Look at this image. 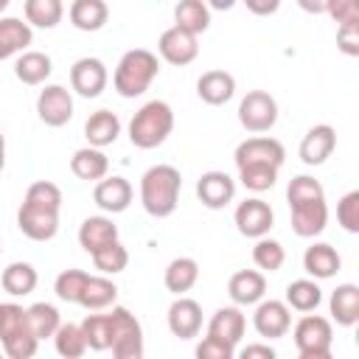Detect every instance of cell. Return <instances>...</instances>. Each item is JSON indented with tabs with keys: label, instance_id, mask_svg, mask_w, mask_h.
<instances>
[{
	"label": "cell",
	"instance_id": "f1b7e54d",
	"mask_svg": "<svg viewBox=\"0 0 359 359\" xmlns=\"http://www.w3.org/2000/svg\"><path fill=\"white\" fill-rule=\"evenodd\" d=\"M22 205L25 208H34V210H45V213H59V208H62V191H59V185H53L48 180H39V182L28 185Z\"/></svg>",
	"mask_w": 359,
	"mask_h": 359
},
{
	"label": "cell",
	"instance_id": "6f0895ef",
	"mask_svg": "<svg viewBox=\"0 0 359 359\" xmlns=\"http://www.w3.org/2000/svg\"><path fill=\"white\" fill-rule=\"evenodd\" d=\"M213 6H216V8H230L233 0H213Z\"/></svg>",
	"mask_w": 359,
	"mask_h": 359
},
{
	"label": "cell",
	"instance_id": "52a82bcc",
	"mask_svg": "<svg viewBox=\"0 0 359 359\" xmlns=\"http://www.w3.org/2000/svg\"><path fill=\"white\" fill-rule=\"evenodd\" d=\"M36 112L48 126H65L73 118V98L65 87H45L36 98Z\"/></svg>",
	"mask_w": 359,
	"mask_h": 359
},
{
	"label": "cell",
	"instance_id": "4dcf8cb0",
	"mask_svg": "<svg viewBox=\"0 0 359 359\" xmlns=\"http://www.w3.org/2000/svg\"><path fill=\"white\" fill-rule=\"evenodd\" d=\"M107 168H109V163L98 149H79L70 157V171L79 180H101L107 174Z\"/></svg>",
	"mask_w": 359,
	"mask_h": 359
},
{
	"label": "cell",
	"instance_id": "5b68a950",
	"mask_svg": "<svg viewBox=\"0 0 359 359\" xmlns=\"http://www.w3.org/2000/svg\"><path fill=\"white\" fill-rule=\"evenodd\" d=\"M286 151L283 146L275 140V137H250L244 143H238L236 149V165L244 168V165H272V168H280Z\"/></svg>",
	"mask_w": 359,
	"mask_h": 359
},
{
	"label": "cell",
	"instance_id": "83f0119b",
	"mask_svg": "<svg viewBox=\"0 0 359 359\" xmlns=\"http://www.w3.org/2000/svg\"><path fill=\"white\" fill-rule=\"evenodd\" d=\"M50 59L45 56V53H39V50H31V53H22L20 59H17V65H14V76L22 81V84H42L48 76H50Z\"/></svg>",
	"mask_w": 359,
	"mask_h": 359
},
{
	"label": "cell",
	"instance_id": "4316f807",
	"mask_svg": "<svg viewBox=\"0 0 359 359\" xmlns=\"http://www.w3.org/2000/svg\"><path fill=\"white\" fill-rule=\"evenodd\" d=\"M331 314L339 325H353L359 320V289L353 283H342L331 294Z\"/></svg>",
	"mask_w": 359,
	"mask_h": 359
},
{
	"label": "cell",
	"instance_id": "836d02e7",
	"mask_svg": "<svg viewBox=\"0 0 359 359\" xmlns=\"http://www.w3.org/2000/svg\"><path fill=\"white\" fill-rule=\"evenodd\" d=\"M3 289L8 294H31L34 286H36V269L31 264H11L3 269V278H0Z\"/></svg>",
	"mask_w": 359,
	"mask_h": 359
},
{
	"label": "cell",
	"instance_id": "3957f363",
	"mask_svg": "<svg viewBox=\"0 0 359 359\" xmlns=\"http://www.w3.org/2000/svg\"><path fill=\"white\" fill-rule=\"evenodd\" d=\"M160 65H157V56L146 48H135V50H126L123 59L118 62V70H115V90L118 95L123 98H135V95H143L149 90V84L154 81Z\"/></svg>",
	"mask_w": 359,
	"mask_h": 359
},
{
	"label": "cell",
	"instance_id": "8d00e7d4",
	"mask_svg": "<svg viewBox=\"0 0 359 359\" xmlns=\"http://www.w3.org/2000/svg\"><path fill=\"white\" fill-rule=\"evenodd\" d=\"M320 300H323V292L314 280H294L286 289V303L297 311H314L320 306Z\"/></svg>",
	"mask_w": 359,
	"mask_h": 359
},
{
	"label": "cell",
	"instance_id": "ba28073f",
	"mask_svg": "<svg viewBox=\"0 0 359 359\" xmlns=\"http://www.w3.org/2000/svg\"><path fill=\"white\" fill-rule=\"evenodd\" d=\"M70 84L81 98H95L107 87V67L98 59H79L70 67Z\"/></svg>",
	"mask_w": 359,
	"mask_h": 359
},
{
	"label": "cell",
	"instance_id": "7c38bea8",
	"mask_svg": "<svg viewBox=\"0 0 359 359\" xmlns=\"http://www.w3.org/2000/svg\"><path fill=\"white\" fill-rule=\"evenodd\" d=\"M331 339H334L331 323L317 314L303 317L294 328V345L300 351H325V348H331Z\"/></svg>",
	"mask_w": 359,
	"mask_h": 359
},
{
	"label": "cell",
	"instance_id": "681fc988",
	"mask_svg": "<svg viewBox=\"0 0 359 359\" xmlns=\"http://www.w3.org/2000/svg\"><path fill=\"white\" fill-rule=\"evenodd\" d=\"M196 359H236V356H233V345H224V342L205 337L196 345Z\"/></svg>",
	"mask_w": 359,
	"mask_h": 359
},
{
	"label": "cell",
	"instance_id": "277c9868",
	"mask_svg": "<svg viewBox=\"0 0 359 359\" xmlns=\"http://www.w3.org/2000/svg\"><path fill=\"white\" fill-rule=\"evenodd\" d=\"M238 121L247 132H269L278 121V104L269 93L264 90H252L244 95L241 107H238Z\"/></svg>",
	"mask_w": 359,
	"mask_h": 359
},
{
	"label": "cell",
	"instance_id": "ee69618b",
	"mask_svg": "<svg viewBox=\"0 0 359 359\" xmlns=\"http://www.w3.org/2000/svg\"><path fill=\"white\" fill-rule=\"evenodd\" d=\"M238 174H241L244 188H250V191H269L278 180V168H272V165H244V168H238Z\"/></svg>",
	"mask_w": 359,
	"mask_h": 359
},
{
	"label": "cell",
	"instance_id": "8992f818",
	"mask_svg": "<svg viewBox=\"0 0 359 359\" xmlns=\"http://www.w3.org/2000/svg\"><path fill=\"white\" fill-rule=\"evenodd\" d=\"M272 208L264 199H244L236 208V227L247 238H261L272 227Z\"/></svg>",
	"mask_w": 359,
	"mask_h": 359
},
{
	"label": "cell",
	"instance_id": "7402d4cb",
	"mask_svg": "<svg viewBox=\"0 0 359 359\" xmlns=\"http://www.w3.org/2000/svg\"><path fill=\"white\" fill-rule=\"evenodd\" d=\"M325 222H328L325 199H323V202L303 205V208H292V230H294L297 236H303V238L323 233V230H325Z\"/></svg>",
	"mask_w": 359,
	"mask_h": 359
},
{
	"label": "cell",
	"instance_id": "ab89813d",
	"mask_svg": "<svg viewBox=\"0 0 359 359\" xmlns=\"http://www.w3.org/2000/svg\"><path fill=\"white\" fill-rule=\"evenodd\" d=\"M25 17H28V22H34L39 28H53L62 20V3L59 0H28Z\"/></svg>",
	"mask_w": 359,
	"mask_h": 359
},
{
	"label": "cell",
	"instance_id": "d6986e66",
	"mask_svg": "<svg viewBox=\"0 0 359 359\" xmlns=\"http://www.w3.org/2000/svg\"><path fill=\"white\" fill-rule=\"evenodd\" d=\"M227 292H230V297H233L236 303L252 306V303H258V300L264 297L266 280H264V275L255 272V269H241V272H236V275L230 278Z\"/></svg>",
	"mask_w": 359,
	"mask_h": 359
},
{
	"label": "cell",
	"instance_id": "f6af8a7d",
	"mask_svg": "<svg viewBox=\"0 0 359 359\" xmlns=\"http://www.w3.org/2000/svg\"><path fill=\"white\" fill-rule=\"evenodd\" d=\"M337 219L348 233H359V191H351L337 205Z\"/></svg>",
	"mask_w": 359,
	"mask_h": 359
},
{
	"label": "cell",
	"instance_id": "f546056e",
	"mask_svg": "<svg viewBox=\"0 0 359 359\" xmlns=\"http://www.w3.org/2000/svg\"><path fill=\"white\" fill-rule=\"evenodd\" d=\"M25 323L36 339H48L59 331V311L50 303H34L25 309Z\"/></svg>",
	"mask_w": 359,
	"mask_h": 359
},
{
	"label": "cell",
	"instance_id": "44dd1931",
	"mask_svg": "<svg viewBox=\"0 0 359 359\" xmlns=\"http://www.w3.org/2000/svg\"><path fill=\"white\" fill-rule=\"evenodd\" d=\"M84 135H87V140H90L93 146H98V149H101V146H109V143H115L118 135H121V121H118L115 112L98 109V112H93V115L87 118Z\"/></svg>",
	"mask_w": 359,
	"mask_h": 359
},
{
	"label": "cell",
	"instance_id": "680465c9",
	"mask_svg": "<svg viewBox=\"0 0 359 359\" xmlns=\"http://www.w3.org/2000/svg\"><path fill=\"white\" fill-rule=\"evenodd\" d=\"M6 6H8V0H0V11H3V8H6Z\"/></svg>",
	"mask_w": 359,
	"mask_h": 359
},
{
	"label": "cell",
	"instance_id": "c3c4849f",
	"mask_svg": "<svg viewBox=\"0 0 359 359\" xmlns=\"http://www.w3.org/2000/svg\"><path fill=\"white\" fill-rule=\"evenodd\" d=\"M25 323V309L14 306V303H0V339L6 334H11L14 328H20Z\"/></svg>",
	"mask_w": 359,
	"mask_h": 359
},
{
	"label": "cell",
	"instance_id": "db71d44e",
	"mask_svg": "<svg viewBox=\"0 0 359 359\" xmlns=\"http://www.w3.org/2000/svg\"><path fill=\"white\" fill-rule=\"evenodd\" d=\"M297 359H334V353H331V348H325V351H300Z\"/></svg>",
	"mask_w": 359,
	"mask_h": 359
},
{
	"label": "cell",
	"instance_id": "7dc6e473",
	"mask_svg": "<svg viewBox=\"0 0 359 359\" xmlns=\"http://www.w3.org/2000/svg\"><path fill=\"white\" fill-rule=\"evenodd\" d=\"M339 25H353L359 22V3L356 0H331L325 8Z\"/></svg>",
	"mask_w": 359,
	"mask_h": 359
},
{
	"label": "cell",
	"instance_id": "bcb514c9",
	"mask_svg": "<svg viewBox=\"0 0 359 359\" xmlns=\"http://www.w3.org/2000/svg\"><path fill=\"white\" fill-rule=\"evenodd\" d=\"M112 353H115V359H143V331L115 339Z\"/></svg>",
	"mask_w": 359,
	"mask_h": 359
},
{
	"label": "cell",
	"instance_id": "f907efd6",
	"mask_svg": "<svg viewBox=\"0 0 359 359\" xmlns=\"http://www.w3.org/2000/svg\"><path fill=\"white\" fill-rule=\"evenodd\" d=\"M337 48L348 56H359V22L353 25H339L337 31Z\"/></svg>",
	"mask_w": 359,
	"mask_h": 359
},
{
	"label": "cell",
	"instance_id": "484cf974",
	"mask_svg": "<svg viewBox=\"0 0 359 359\" xmlns=\"http://www.w3.org/2000/svg\"><path fill=\"white\" fill-rule=\"evenodd\" d=\"M31 45V28L28 22L17 20V17H6L0 20V59L14 56L17 50Z\"/></svg>",
	"mask_w": 359,
	"mask_h": 359
},
{
	"label": "cell",
	"instance_id": "5bb4252c",
	"mask_svg": "<svg viewBox=\"0 0 359 359\" xmlns=\"http://www.w3.org/2000/svg\"><path fill=\"white\" fill-rule=\"evenodd\" d=\"M196 93H199V98H202L205 104L222 107V104H227V101L233 98V93H236V79H233L227 70H208V73L199 76Z\"/></svg>",
	"mask_w": 359,
	"mask_h": 359
},
{
	"label": "cell",
	"instance_id": "e0dca14e",
	"mask_svg": "<svg viewBox=\"0 0 359 359\" xmlns=\"http://www.w3.org/2000/svg\"><path fill=\"white\" fill-rule=\"evenodd\" d=\"M115 241H118V227L104 216H90L79 230V244L90 255H95L98 250H104V247H109Z\"/></svg>",
	"mask_w": 359,
	"mask_h": 359
},
{
	"label": "cell",
	"instance_id": "74e56055",
	"mask_svg": "<svg viewBox=\"0 0 359 359\" xmlns=\"http://www.w3.org/2000/svg\"><path fill=\"white\" fill-rule=\"evenodd\" d=\"M289 205L292 208H303V205H311V202H323V185L314 180V177H294L289 182Z\"/></svg>",
	"mask_w": 359,
	"mask_h": 359
},
{
	"label": "cell",
	"instance_id": "ffe728a7",
	"mask_svg": "<svg viewBox=\"0 0 359 359\" xmlns=\"http://www.w3.org/2000/svg\"><path fill=\"white\" fill-rule=\"evenodd\" d=\"M208 337L224 345H236L244 337V314L238 309H219L208 325Z\"/></svg>",
	"mask_w": 359,
	"mask_h": 359
},
{
	"label": "cell",
	"instance_id": "816d5d0a",
	"mask_svg": "<svg viewBox=\"0 0 359 359\" xmlns=\"http://www.w3.org/2000/svg\"><path fill=\"white\" fill-rule=\"evenodd\" d=\"M238 359H278V356H275V351L269 345H247L238 353Z\"/></svg>",
	"mask_w": 359,
	"mask_h": 359
},
{
	"label": "cell",
	"instance_id": "9c48e42d",
	"mask_svg": "<svg viewBox=\"0 0 359 359\" xmlns=\"http://www.w3.org/2000/svg\"><path fill=\"white\" fill-rule=\"evenodd\" d=\"M233 194H236V182H233L224 171H208V174H202L199 182H196V196H199V202H202L205 208H210V210L224 208V205L233 199Z\"/></svg>",
	"mask_w": 359,
	"mask_h": 359
},
{
	"label": "cell",
	"instance_id": "7a4b0ae2",
	"mask_svg": "<svg viewBox=\"0 0 359 359\" xmlns=\"http://www.w3.org/2000/svg\"><path fill=\"white\" fill-rule=\"evenodd\" d=\"M174 129V112L165 101H149L143 104L132 123H129V140L137 149H157Z\"/></svg>",
	"mask_w": 359,
	"mask_h": 359
},
{
	"label": "cell",
	"instance_id": "6da1fadb",
	"mask_svg": "<svg viewBox=\"0 0 359 359\" xmlns=\"http://www.w3.org/2000/svg\"><path fill=\"white\" fill-rule=\"evenodd\" d=\"M180 188H182V177L174 165L149 168L140 180V199H143L146 213L154 219L171 216L177 202H180Z\"/></svg>",
	"mask_w": 359,
	"mask_h": 359
},
{
	"label": "cell",
	"instance_id": "9a60e30c",
	"mask_svg": "<svg viewBox=\"0 0 359 359\" xmlns=\"http://www.w3.org/2000/svg\"><path fill=\"white\" fill-rule=\"evenodd\" d=\"M17 227L31 241H50L59 230V213H45V210H34L22 205L17 213Z\"/></svg>",
	"mask_w": 359,
	"mask_h": 359
},
{
	"label": "cell",
	"instance_id": "60d3db41",
	"mask_svg": "<svg viewBox=\"0 0 359 359\" xmlns=\"http://www.w3.org/2000/svg\"><path fill=\"white\" fill-rule=\"evenodd\" d=\"M283 258H286L283 247H280L278 241H272V238H261V241L252 247V261H255L258 269L275 272V269L283 266Z\"/></svg>",
	"mask_w": 359,
	"mask_h": 359
},
{
	"label": "cell",
	"instance_id": "9f6ffc18",
	"mask_svg": "<svg viewBox=\"0 0 359 359\" xmlns=\"http://www.w3.org/2000/svg\"><path fill=\"white\" fill-rule=\"evenodd\" d=\"M3 165H6V137L0 132V171H3Z\"/></svg>",
	"mask_w": 359,
	"mask_h": 359
},
{
	"label": "cell",
	"instance_id": "e575fe53",
	"mask_svg": "<svg viewBox=\"0 0 359 359\" xmlns=\"http://www.w3.org/2000/svg\"><path fill=\"white\" fill-rule=\"evenodd\" d=\"M36 345H39V339L31 334L28 323H22L20 328H14L11 334L3 337V351L8 359H34Z\"/></svg>",
	"mask_w": 359,
	"mask_h": 359
},
{
	"label": "cell",
	"instance_id": "ac0fdd59",
	"mask_svg": "<svg viewBox=\"0 0 359 359\" xmlns=\"http://www.w3.org/2000/svg\"><path fill=\"white\" fill-rule=\"evenodd\" d=\"M289 309L278 300H269V303H261L258 311H255V331L266 339H278L289 331Z\"/></svg>",
	"mask_w": 359,
	"mask_h": 359
},
{
	"label": "cell",
	"instance_id": "d4e9b609",
	"mask_svg": "<svg viewBox=\"0 0 359 359\" xmlns=\"http://www.w3.org/2000/svg\"><path fill=\"white\" fill-rule=\"evenodd\" d=\"M339 264L342 261H339V255H337V250L331 244H314L303 255V266L314 278H331V275H337L339 272Z\"/></svg>",
	"mask_w": 359,
	"mask_h": 359
},
{
	"label": "cell",
	"instance_id": "30bf717a",
	"mask_svg": "<svg viewBox=\"0 0 359 359\" xmlns=\"http://www.w3.org/2000/svg\"><path fill=\"white\" fill-rule=\"evenodd\" d=\"M168 328L180 339H194L202 328V309L191 297H180L168 309Z\"/></svg>",
	"mask_w": 359,
	"mask_h": 359
},
{
	"label": "cell",
	"instance_id": "cb8c5ba5",
	"mask_svg": "<svg viewBox=\"0 0 359 359\" xmlns=\"http://www.w3.org/2000/svg\"><path fill=\"white\" fill-rule=\"evenodd\" d=\"M107 17H109V8L101 0H76L70 6V22L79 31H98L104 28Z\"/></svg>",
	"mask_w": 359,
	"mask_h": 359
},
{
	"label": "cell",
	"instance_id": "11a10c76",
	"mask_svg": "<svg viewBox=\"0 0 359 359\" xmlns=\"http://www.w3.org/2000/svg\"><path fill=\"white\" fill-rule=\"evenodd\" d=\"M303 8H306V11H325L328 3H303Z\"/></svg>",
	"mask_w": 359,
	"mask_h": 359
},
{
	"label": "cell",
	"instance_id": "d6a6232c",
	"mask_svg": "<svg viewBox=\"0 0 359 359\" xmlns=\"http://www.w3.org/2000/svg\"><path fill=\"white\" fill-rule=\"evenodd\" d=\"M115 297H118V286L112 280H107V278H87L79 303L84 309H90V311H98V309H107L109 303H115Z\"/></svg>",
	"mask_w": 359,
	"mask_h": 359
},
{
	"label": "cell",
	"instance_id": "f35d334b",
	"mask_svg": "<svg viewBox=\"0 0 359 359\" xmlns=\"http://www.w3.org/2000/svg\"><path fill=\"white\" fill-rule=\"evenodd\" d=\"M53 339H56V351H59L62 359H81L84 351H87V342H84L79 325H70V323L67 325H59V331L53 334Z\"/></svg>",
	"mask_w": 359,
	"mask_h": 359
},
{
	"label": "cell",
	"instance_id": "b9f144b4",
	"mask_svg": "<svg viewBox=\"0 0 359 359\" xmlns=\"http://www.w3.org/2000/svg\"><path fill=\"white\" fill-rule=\"evenodd\" d=\"M93 264H95V269H101V272H107V275H115V272H123V269H126L129 252H126L123 244L115 241V244L98 250V252L93 255Z\"/></svg>",
	"mask_w": 359,
	"mask_h": 359
},
{
	"label": "cell",
	"instance_id": "f5cc1de1",
	"mask_svg": "<svg viewBox=\"0 0 359 359\" xmlns=\"http://www.w3.org/2000/svg\"><path fill=\"white\" fill-rule=\"evenodd\" d=\"M278 0H247V8L252 11V14H272V11H278Z\"/></svg>",
	"mask_w": 359,
	"mask_h": 359
},
{
	"label": "cell",
	"instance_id": "d590c367",
	"mask_svg": "<svg viewBox=\"0 0 359 359\" xmlns=\"http://www.w3.org/2000/svg\"><path fill=\"white\" fill-rule=\"evenodd\" d=\"M79 328H81V337H84L87 348L107 351L112 345V328H109V317L107 314H90Z\"/></svg>",
	"mask_w": 359,
	"mask_h": 359
},
{
	"label": "cell",
	"instance_id": "8fae6325",
	"mask_svg": "<svg viewBox=\"0 0 359 359\" xmlns=\"http://www.w3.org/2000/svg\"><path fill=\"white\" fill-rule=\"evenodd\" d=\"M160 56L168 62V65H188V62H194L196 59V53H199V45H196V36H191V34H185V31H180L177 25L174 28H168V31H163V36H160Z\"/></svg>",
	"mask_w": 359,
	"mask_h": 359
},
{
	"label": "cell",
	"instance_id": "7bdbcfd3",
	"mask_svg": "<svg viewBox=\"0 0 359 359\" xmlns=\"http://www.w3.org/2000/svg\"><path fill=\"white\" fill-rule=\"evenodd\" d=\"M87 272L81 269H65L59 278H56V294L67 303H79L81 292H84V283H87Z\"/></svg>",
	"mask_w": 359,
	"mask_h": 359
},
{
	"label": "cell",
	"instance_id": "91938a15",
	"mask_svg": "<svg viewBox=\"0 0 359 359\" xmlns=\"http://www.w3.org/2000/svg\"><path fill=\"white\" fill-rule=\"evenodd\" d=\"M0 359H6V356H3V353H0Z\"/></svg>",
	"mask_w": 359,
	"mask_h": 359
},
{
	"label": "cell",
	"instance_id": "1f68e13d",
	"mask_svg": "<svg viewBox=\"0 0 359 359\" xmlns=\"http://www.w3.org/2000/svg\"><path fill=\"white\" fill-rule=\"evenodd\" d=\"M196 278H199V266L194 258H174L165 269V289L182 294L196 283Z\"/></svg>",
	"mask_w": 359,
	"mask_h": 359
},
{
	"label": "cell",
	"instance_id": "2e32d148",
	"mask_svg": "<svg viewBox=\"0 0 359 359\" xmlns=\"http://www.w3.org/2000/svg\"><path fill=\"white\" fill-rule=\"evenodd\" d=\"M95 205L107 213H121L129 208L132 202V185L123 180V177H109V180H101L95 185V194H93Z\"/></svg>",
	"mask_w": 359,
	"mask_h": 359
},
{
	"label": "cell",
	"instance_id": "4fadbf2b",
	"mask_svg": "<svg viewBox=\"0 0 359 359\" xmlns=\"http://www.w3.org/2000/svg\"><path fill=\"white\" fill-rule=\"evenodd\" d=\"M334 146H337V132L328 123H320V126L306 132V137L300 143V160L306 165H320L331 157Z\"/></svg>",
	"mask_w": 359,
	"mask_h": 359
},
{
	"label": "cell",
	"instance_id": "603a6c76",
	"mask_svg": "<svg viewBox=\"0 0 359 359\" xmlns=\"http://www.w3.org/2000/svg\"><path fill=\"white\" fill-rule=\"evenodd\" d=\"M174 20H177L180 31L196 36L210 25V11H208V6L202 0H182L174 8Z\"/></svg>",
	"mask_w": 359,
	"mask_h": 359
}]
</instances>
